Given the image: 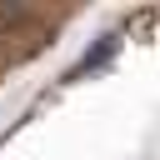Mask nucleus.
<instances>
[{
    "label": "nucleus",
    "mask_w": 160,
    "mask_h": 160,
    "mask_svg": "<svg viewBox=\"0 0 160 160\" xmlns=\"http://www.w3.org/2000/svg\"><path fill=\"white\" fill-rule=\"evenodd\" d=\"M110 50H115V40H100V45H95V50H90V55H85V70H90V65H100V60H105V55H110Z\"/></svg>",
    "instance_id": "nucleus-1"
}]
</instances>
